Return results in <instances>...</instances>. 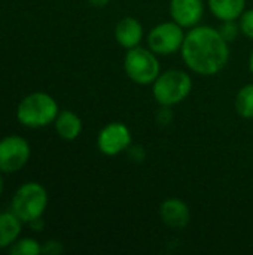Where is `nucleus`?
I'll return each mask as SVG.
<instances>
[{"label":"nucleus","mask_w":253,"mask_h":255,"mask_svg":"<svg viewBox=\"0 0 253 255\" xmlns=\"http://www.w3.org/2000/svg\"><path fill=\"white\" fill-rule=\"evenodd\" d=\"M180 55L186 67L201 76L222 72L230 61V43L212 25H195L185 34Z\"/></svg>","instance_id":"1"},{"label":"nucleus","mask_w":253,"mask_h":255,"mask_svg":"<svg viewBox=\"0 0 253 255\" xmlns=\"http://www.w3.org/2000/svg\"><path fill=\"white\" fill-rule=\"evenodd\" d=\"M192 91V78L180 69L161 72L152 84V96L160 106H176L182 103Z\"/></svg>","instance_id":"2"},{"label":"nucleus","mask_w":253,"mask_h":255,"mask_svg":"<svg viewBox=\"0 0 253 255\" xmlns=\"http://www.w3.org/2000/svg\"><path fill=\"white\" fill-rule=\"evenodd\" d=\"M58 112V105L52 96L46 93H31L18 105L16 117L24 126L37 128L54 123Z\"/></svg>","instance_id":"3"},{"label":"nucleus","mask_w":253,"mask_h":255,"mask_svg":"<svg viewBox=\"0 0 253 255\" xmlns=\"http://www.w3.org/2000/svg\"><path fill=\"white\" fill-rule=\"evenodd\" d=\"M124 72L137 85H152L161 73L158 55L149 48L136 46L127 49L124 57Z\"/></svg>","instance_id":"4"},{"label":"nucleus","mask_w":253,"mask_h":255,"mask_svg":"<svg viewBox=\"0 0 253 255\" xmlns=\"http://www.w3.org/2000/svg\"><path fill=\"white\" fill-rule=\"evenodd\" d=\"M48 205V193L37 182H27L19 187L12 199V212L24 223L42 217Z\"/></svg>","instance_id":"5"},{"label":"nucleus","mask_w":253,"mask_h":255,"mask_svg":"<svg viewBox=\"0 0 253 255\" xmlns=\"http://www.w3.org/2000/svg\"><path fill=\"white\" fill-rule=\"evenodd\" d=\"M183 27L177 22L164 21L152 27L148 33V48L157 55H171L182 49L185 40Z\"/></svg>","instance_id":"6"},{"label":"nucleus","mask_w":253,"mask_h":255,"mask_svg":"<svg viewBox=\"0 0 253 255\" xmlns=\"http://www.w3.org/2000/svg\"><path fill=\"white\" fill-rule=\"evenodd\" d=\"M133 137L127 124L113 121L106 124L97 136V148L107 157L119 155L131 146Z\"/></svg>","instance_id":"7"},{"label":"nucleus","mask_w":253,"mask_h":255,"mask_svg":"<svg viewBox=\"0 0 253 255\" xmlns=\"http://www.w3.org/2000/svg\"><path fill=\"white\" fill-rule=\"evenodd\" d=\"M30 158V145L19 136H7L0 140V170L13 173L24 167Z\"/></svg>","instance_id":"8"},{"label":"nucleus","mask_w":253,"mask_h":255,"mask_svg":"<svg viewBox=\"0 0 253 255\" xmlns=\"http://www.w3.org/2000/svg\"><path fill=\"white\" fill-rule=\"evenodd\" d=\"M170 16L183 28H192L200 24L204 15L203 0H170Z\"/></svg>","instance_id":"9"},{"label":"nucleus","mask_w":253,"mask_h":255,"mask_svg":"<svg viewBox=\"0 0 253 255\" xmlns=\"http://www.w3.org/2000/svg\"><path fill=\"white\" fill-rule=\"evenodd\" d=\"M160 217L170 229H185L191 223V209L183 200L170 197L161 203Z\"/></svg>","instance_id":"10"},{"label":"nucleus","mask_w":253,"mask_h":255,"mask_svg":"<svg viewBox=\"0 0 253 255\" xmlns=\"http://www.w3.org/2000/svg\"><path fill=\"white\" fill-rule=\"evenodd\" d=\"M115 40L119 46L131 49L140 46L143 40V25L134 16H124L115 25Z\"/></svg>","instance_id":"11"},{"label":"nucleus","mask_w":253,"mask_h":255,"mask_svg":"<svg viewBox=\"0 0 253 255\" xmlns=\"http://www.w3.org/2000/svg\"><path fill=\"white\" fill-rule=\"evenodd\" d=\"M207 4L219 21H236L246 10V0H207Z\"/></svg>","instance_id":"12"},{"label":"nucleus","mask_w":253,"mask_h":255,"mask_svg":"<svg viewBox=\"0 0 253 255\" xmlns=\"http://www.w3.org/2000/svg\"><path fill=\"white\" fill-rule=\"evenodd\" d=\"M55 130L64 140H75L82 131V120L72 111H61L55 118Z\"/></svg>","instance_id":"13"},{"label":"nucleus","mask_w":253,"mask_h":255,"mask_svg":"<svg viewBox=\"0 0 253 255\" xmlns=\"http://www.w3.org/2000/svg\"><path fill=\"white\" fill-rule=\"evenodd\" d=\"M21 233V220L13 212L0 214V248L16 242Z\"/></svg>","instance_id":"14"},{"label":"nucleus","mask_w":253,"mask_h":255,"mask_svg":"<svg viewBox=\"0 0 253 255\" xmlns=\"http://www.w3.org/2000/svg\"><path fill=\"white\" fill-rule=\"evenodd\" d=\"M234 108L239 117L245 120H253V84H246L237 91Z\"/></svg>","instance_id":"15"},{"label":"nucleus","mask_w":253,"mask_h":255,"mask_svg":"<svg viewBox=\"0 0 253 255\" xmlns=\"http://www.w3.org/2000/svg\"><path fill=\"white\" fill-rule=\"evenodd\" d=\"M9 253L12 255H37L42 253V247L34 239H21L12 244Z\"/></svg>","instance_id":"16"},{"label":"nucleus","mask_w":253,"mask_h":255,"mask_svg":"<svg viewBox=\"0 0 253 255\" xmlns=\"http://www.w3.org/2000/svg\"><path fill=\"white\" fill-rule=\"evenodd\" d=\"M237 21H239V19H236V21H221V25L218 27L221 36H222L228 43L234 42V40L239 37V34L242 33L240 24H239Z\"/></svg>","instance_id":"17"},{"label":"nucleus","mask_w":253,"mask_h":255,"mask_svg":"<svg viewBox=\"0 0 253 255\" xmlns=\"http://www.w3.org/2000/svg\"><path fill=\"white\" fill-rule=\"evenodd\" d=\"M239 24H240L242 33L246 37H249V39L253 40V9L245 10L242 13V16L239 18Z\"/></svg>","instance_id":"18"},{"label":"nucleus","mask_w":253,"mask_h":255,"mask_svg":"<svg viewBox=\"0 0 253 255\" xmlns=\"http://www.w3.org/2000/svg\"><path fill=\"white\" fill-rule=\"evenodd\" d=\"M42 253H49V254H57L61 253V247L58 242H48L45 248H42Z\"/></svg>","instance_id":"19"},{"label":"nucleus","mask_w":253,"mask_h":255,"mask_svg":"<svg viewBox=\"0 0 253 255\" xmlns=\"http://www.w3.org/2000/svg\"><path fill=\"white\" fill-rule=\"evenodd\" d=\"M88 1H89V4L94 6V7H104V6H107L112 0H88Z\"/></svg>","instance_id":"20"},{"label":"nucleus","mask_w":253,"mask_h":255,"mask_svg":"<svg viewBox=\"0 0 253 255\" xmlns=\"http://www.w3.org/2000/svg\"><path fill=\"white\" fill-rule=\"evenodd\" d=\"M249 70H251V73L253 75V49L252 52H251V55H249Z\"/></svg>","instance_id":"21"},{"label":"nucleus","mask_w":253,"mask_h":255,"mask_svg":"<svg viewBox=\"0 0 253 255\" xmlns=\"http://www.w3.org/2000/svg\"><path fill=\"white\" fill-rule=\"evenodd\" d=\"M1 191H3V179L0 176V194H1Z\"/></svg>","instance_id":"22"}]
</instances>
